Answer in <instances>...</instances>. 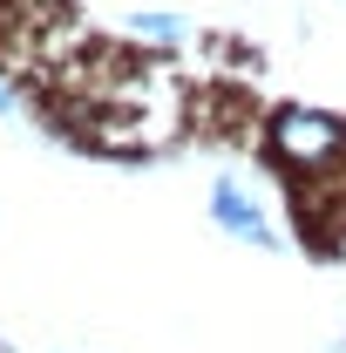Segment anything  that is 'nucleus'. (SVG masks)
I'll list each match as a JSON object with an SVG mask.
<instances>
[{"instance_id":"f257e3e1","label":"nucleus","mask_w":346,"mask_h":353,"mask_svg":"<svg viewBox=\"0 0 346 353\" xmlns=\"http://www.w3.org/2000/svg\"><path fill=\"white\" fill-rule=\"evenodd\" d=\"M278 143H285V150H305V157H319V150H333V143H340V130H333L326 116L285 109V116H278Z\"/></svg>"},{"instance_id":"f03ea898","label":"nucleus","mask_w":346,"mask_h":353,"mask_svg":"<svg viewBox=\"0 0 346 353\" xmlns=\"http://www.w3.org/2000/svg\"><path fill=\"white\" fill-rule=\"evenodd\" d=\"M211 211L224 218V231H238V238H252V245H265V224H258V211L231 190V183H217V197H211Z\"/></svg>"}]
</instances>
